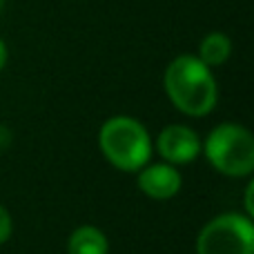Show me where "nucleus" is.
Segmentation results:
<instances>
[{
    "instance_id": "obj_4",
    "label": "nucleus",
    "mask_w": 254,
    "mask_h": 254,
    "mask_svg": "<svg viewBox=\"0 0 254 254\" xmlns=\"http://www.w3.org/2000/svg\"><path fill=\"white\" fill-rule=\"evenodd\" d=\"M196 254H254L252 219L239 212L210 219L196 237Z\"/></svg>"
},
{
    "instance_id": "obj_2",
    "label": "nucleus",
    "mask_w": 254,
    "mask_h": 254,
    "mask_svg": "<svg viewBox=\"0 0 254 254\" xmlns=\"http://www.w3.org/2000/svg\"><path fill=\"white\" fill-rule=\"evenodd\" d=\"M98 145L112 167L138 172L152 158V138L140 121L131 116H112L98 131Z\"/></svg>"
},
{
    "instance_id": "obj_11",
    "label": "nucleus",
    "mask_w": 254,
    "mask_h": 254,
    "mask_svg": "<svg viewBox=\"0 0 254 254\" xmlns=\"http://www.w3.org/2000/svg\"><path fill=\"white\" fill-rule=\"evenodd\" d=\"M252 192H254V183H248V190H246V214L254 216V205H252Z\"/></svg>"
},
{
    "instance_id": "obj_9",
    "label": "nucleus",
    "mask_w": 254,
    "mask_h": 254,
    "mask_svg": "<svg viewBox=\"0 0 254 254\" xmlns=\"http://www.w3.org/2000/svg\"><path fill=\"white\" fill-rule=\"evenodd\" d=\"M11 232H13V221H11V214L7 212V207L0 205V246L7 243L11 239Z\"/></svg>"
},
{
    "instance_id": "obj_10",
    "label": "nucleus",
    "mask_w": 254,
    "mask_h": 254,
    "mask_svg": "<svg viewBox=\"0 0 254 254\" xmlns=\"http://www.w3.org/2000/svg\"><path fill=\"white\" fill-rule=\"evenodd\" d=\"M9 145H11V131H9L7 125L0 123V154L7 152Z\"/></svg>"
},
{
    "instance_id": "obj_6",
    "label": "nucleus",
    "mask_w": 254,
    "mask_h": 254,
    "mask_svg": "<svg viewBox=\"0 0 254 254\" xmlns=\"http://www.w3.org/2000/svg\"><path fill=\"white\" fill-rule=\"evenodd\" d=\"M136 174H138V179H136L138 190L154 201L174 198L181 192V185H183L181 172L170 163H152V165L147 163Z\"/></svg>"
},
{
    "instance_id": "obj_3",
    "label": "nucleus",
    "mask_w": 254,
    "mask_h": 254,
    "mask_svg": "<svg viewBox=\"0 0 254 254\" xmlns=\"http://www.w3.org/2000/svg\"><path fill=\"white\" fill-rule=\"evenodd\" d=\"M201 152L216 172L232 179L254 172V138L250 129L239 123H221L201 143Z\"/></svg>"
},
{
    "instance_id": "obj_5",
    "label": "nucleus",
    "mask_w": 254,
    "mask_h": 254,
    "mask_svg": "<svg viewBox=\"0 0 254 254\" xmlns=\"http://www.w3.org/2000/svg\"><path fill=\"white\" fill-rule=\"evenodd\" d=\"M156 152L163 161L174 167L188 165L201 154V138L188 125H167L163 127L156 138Z\"/></svg>"
},
{
    "instance_id": "obj_8",
    "label": "nucleus",
    "mask_w": 254,
    "mask_h": 254,
    "mask_svg": "<svg viewBox=\"0 0 254 254\" xmlns=\"http://www.w3.org/2000/svg\"><path fill=\"white\" fill-rule=\"evenodd\" d=\"M230 54H232V40H230V36H225L223 31H210L198 43L196 56L207 67H219L228 61Z\"/></svg>"
},
{
    "instance_id": "obj_12",
    "label": "nucleus",
    "mask_w": 254,
    "mask_h": 254,
    "mask_svg": "<svg viewBox=\"0 0 254 254\" xmlns=\"http://www.w3.org/2000/svg\"><path fill=\"white\" fill-rule=\"evenodd\" d=\"M7 56H9V54H7V45H4L2 38H0V71H2L4 65H7Z\"/></svg>"
},
{
    "instance_id": "obj_7",
    "label": "nucleus",
    "mask_w": 254,
    "mask_h": 254,
    "mask_svg": "<svg viewBox=\"0 0 254 254\" xmlns=\"http://www.w3.org/2000/svg\"><path fill=\"white\" fill-rule=\"evenodd\" d=\"M67 254H110V241L103 230L94 225H80L69 234Z\"/></svg>"
},
{
    "instance_id": "obj_1",
    "label": "nucleus",
    "mask_w": 254,
    "mask_h": 254,
    "mask_svg": "<svg viewBox=\"0 0 254 254\" xmlns=\"http://www.w3.org/2000/svg\"><path fill=\"white\" fill-rule=\"evenodd\" d=\"M163 87L172 105L194 119L207 116L219 101V85L212 74V67H207L205 63H201V58L192 54L176 56L167 65Z\"/></svg>"
},
{
    "instance_id": "obj_13",
    "label": "nucleus",
    "mask_w": 254,
    "mask_h": 254,
    "mask_svg": "<svg viewBox=\"0 0 254 254\" xmlns=\"http://www.w3.org/2000/svg\"><path fill=\"white\" fill-rule=\"evenodd\" d=\"M2 9H4V0H0V13H2Z\"/></svg>"
}]
</instances>
